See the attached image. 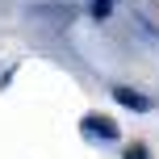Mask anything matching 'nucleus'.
I'll return each mask as SVG.
<instances>
[{"label": "nucleus", "mask_w": 159, "mask_h": 159, "mask_svg": "<svg viewBox=\"0 0 159 159\" xmlns=\"http://www.w3.org/2000/svg\"><path fill=\"white\" fill-rule=\"evenodd\" d=\"M121 159H151V151H147L143 143H134V147H126V155H121Z\"/></svg>", "instance_id": "4"}, {"label": "nucleus", "mask_w": 159, "mask_h": 159, "mask_svg": "<svg viewBox=\"0 0 159 159\" xmlns=\"http://www.w3.org/2000/svg\"><path fill=\"white\" fill-rule=\"evenodd\" d=\"M109 13H113V0H92L88 4V17L92 21H109Z\"/></svg>", "instance_id": "3"}, {"label": "nucleus", "mask_w": 159, "mask_h": 159, "mask_svg": "<svg viewBox=\"0 0 159 159\" xmlns=\"http://www.w3.org/2000/svg\"><path fill=\"white\" fill-rule=\"evenodd\" d=\"M113 101L121 105V109H134V113H151V96L147 92H138V88H130V84H113Z\"/></svg>", "instance_id": "2"}, {"label": "nucleus", "mask_w": 159, "mask_h": 159, "mask_svg": "<svg viewBox=\"0 0 159 159\" xmlns=\"http://www.w3.org/2000/svg\"><path fill=\"white\" fill-rule=\"evenodd\" d=\"M80 134L88 138V143H117L121 130L113 117H105V113H84V121H80Z\"/></svg>", "instance_id": "1"}]
</instances>
